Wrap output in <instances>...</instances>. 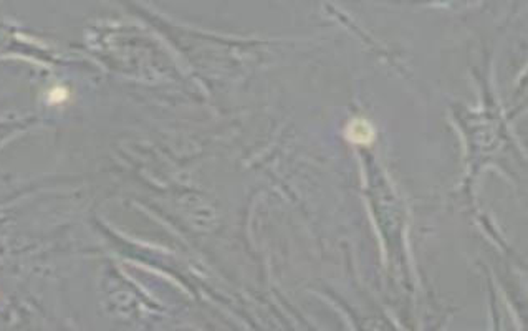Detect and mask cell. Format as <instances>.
<instances>
[{"label": "cell", "instance_id": "1", "mask_svg": "<svg viewBox=\"0 0 528 331\" xmlns=\"http://www.w3.org/2000/svg\"><path fill=\"white\" fill-rule=\"evenodd\" d=\"M346 136H348L353 143L368 146L371 141L374 139V128L371 126L366 119L356 118L349 121V124L346 126Z\"/></svg>", "mask_w": 528, "mask_h": 331}]
</instances>
